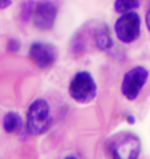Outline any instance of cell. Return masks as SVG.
I'll return each instance as SVG.
<instances>
[{
  "label": "cell",
  "instance_id": "1",
  "mask_svg": "<svg viewBox=\"0 0 150 159\" xmlns=\"http://www.w3.org/2000/svg\"><path fill=\"white\" fill-rule=\"evenodd\" d=\"M53 123L50 106L43 98H37L29 104L26 113L25 129L28 135L40 136L49 130Z\"/></svg>",
  "mask_w": 150,
  "mask_h": 159
},
{
  "label": "cell",
  "instance_id": "2",
  "mask_svg": "<svg viewBox=\"0 0 150 159\" xmlns=\"http://www.w3.org/2000/svg\"><path fill=\"white\" fill-rule=\"evenodd\" d=\"M109 156L118 159H136L142 150L141 139L130 131H120L111 135L105 143Z\"/></svg>",
  "mask_w": 150,
  "mask_h": 159
},
{
  "label": "cell",
  "instance_id": "3",
  "mask_svg": "<svg viewBox=\"0 0 150 159\" xmlns=\"http://www.w3.org/2000/svg\"><path fill=\"white\" fill-rule=\"evenodd\" d=\"M98 87L92 75L88 70H79L73 75L68 86V93L75 102L87 104L97 96Z\"/></svg>",
  "mask_w": 150,
  "mask_h": 159
},
{
  "label": "cell",
  "instance_id": "4",
  "mask_svg": "<svg viewBox=\"0 0 150 159\" xmlns=\"http://www.w3.org/2000/svg\"><path fill=\"white\" fill-rule=\"evenodd\" d=\"M114 32L120 43H132L141 34V18L135 11L121 14L114 24Z\"/></svg>",
  "mask_w": 150,
  "mask_h": 159
},
{
  "label": "cell",
  "instance_id": "5",
  "mask_svg": "<svg viewBox=\"0 0 150 159\" xmlns=\"http://www.w3.org/2000/svg\"><path fill=\"white\" fill-rule=\"evenodd\" d=\"M149 77L148 69L142 65H136L123 75L120 85V92L129 101L135 100L139 96Z\"/></svg>",
  "mask_w": 150,
  "mask_h": 159
},
{
  "label": "cell",
  "instance_id": "6",
  "mask_svg": "<svg viewBox=\"0 0 150 159\" xmlns=\"http://www.w3.org/2000/svg\"><path fill=\"white\" fill-rule=\"evenodd\" d=\"M30 61L40 70H49L55 65L58 58L56 48L45 41H34L28 50Z\"/></svg>",
  "mask_w": 150,
  "mask_h": 159
},
{
  "label": "cell",
  "instance_id": "7",
  "mask_svg": "<svg viewBox=\"0 0 150 159\" xmlns=\"http://www.w3.org/2000/svg\"><path fill=\"white\" fill-rule=\"evenodd\" d=\"M58 17V7L49 0H42L35 3L31 21L34 27L39 31H49L53 29Z\"/></svg>",
  "mask_w": 150,
  "mask_h": 159
},
{
  "label": "cell",
  "instance_id": "8",
  "mask_svg": "<svg viewBox=\"0 0 150 159\" xmlns=\"http://www.w3.org/2000/svg\"><path fill=\"white\" fill-rule=\"evenodd\" d=\"M92 37H94L96 47L101 52L105 53L116 61H123L124 60V54L116 47L108 25H97L92 31Z\"/></svg>",
  "mask_w": 150,
  "mask_h": 159
},
{
  "label": "cell",
  "instance_id": "9",
  "mask_svg": "<svg viewBox=\"0 0 150 159\" xmlns=\"http://www.w3.org/2000/svg\"><path fill=\"white\" fill-rule=\"evenodd\" d=\"M24 121L22 116L17 112L11 111L3 116L2 127L3 130L8 134H18L24 128Z\"/></svg>",
  "mask_w": 150,
  "mask_h": 159
},
{
  "label": "cell",
  "instance_id": "10",
  "mask_svg": "<svg viewBox=\"0 0 150 159\" xmlns=\"http://www.w3.org/2000/svg\"><path fill=\"white\" fill-rule=\"evenodd\" d=\"M70 50L75 58H79L85 52V40L82 33H75L70 43Z\"/></svg>",
  "mask_w": 150,
  "mask_h": 159
},
{
  "label": "cell",
  "instance_id": "11",
  "mask_svg": "<svg viewBox=\"0 0 150 159\" xmlns=\"http://www.w3.org/2000/svg\"><path fill=\"white\" fill-rule=\"evenodd\" d=\"M139 6L140 0H115L113 4L114 11L120 15L135 11L139 8Z\"/></svg>",
  "mask_w": 150,
  "mask_h": 159
},
{
  "label": "cell",
  "instance_id": "12",
  "mask_svg": "<svg viewBox=\"0 0 150 159\" xmlns=\"http://www.w3.org/2000/svg\"><path fill=\"white\" fill-rule=\"evenodd\" d=\"M35 3L31 0H27V1H24L22 3L21 6V18L23 21H29L31 20V16L32 12H33Z\"/></svg>",
  "mask_w": 150,
  "mask_h": 159
},
{
  "label": "cell",
  "instance_id": "13",
  "mask_svg": "<svg viewBox=\"0 0 150 159\" xmlns=\"http://www.w3.org/2000/svg\"><path fill=\"white\" fill-rule=\"evenodd\" d=\"M22 44L18 39H9L6 43V50L11 54H18L21 51Z\"/></svg>",
  "mask_w": 150,
  "mask_h": 159
},
{
  "label": "cell",
  "instance_id": "14",
  "mask_svg": "<svg viewBox=\"0 0 150 159\" xmlns=\"http://www.w3.org/2000/svg\"><path fill=\"white\" fill-rule=\"evenodd\" d=\"M124 120H126V123H129L130 125H134V124L136 123V117L130 113H127L124 115Z\"/></svg>",
  "mask_w": 150,
  "mask_h": 159
},
{
  "label": "cell",
  "instance_id": "15",
  "mask_svg": "<svg viewBox=\"0 0 150 159\" xmlns=\"http://www.w3.org/2000/svg\"><path fill=\"white\" fill-rule=\"evenodd\" d=\"M11 0H0V9H5L11 5Z\"/></svg>",
  "mask_w": 150,
  "mask_h": 159
},
{
  "label": "cell",
  "instance_id": "16",
  "mask_svg": "<svg viewBox=\"0 0 150 159\" xmlns=\"http://www.w3.org/2000/svg\"><path fill=\"white\" fill-rule=\"evenodd\" d=\"M145 23H146V27H147V29L150 32V7L148 8V11L145 15Z\"/></svg>",
  "mask_w": 150,
  "mask_h": 159
}]
</instances>
